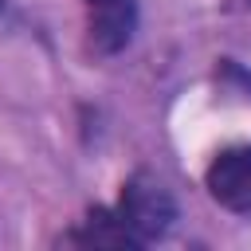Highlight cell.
<instances>
[{"label":"cell","mask_w":251,"mask_h":251,"mask_svg":"<svg viewBox=\"0 0 251 251\" xmlns=\"http://www.w3.org/2000/svg\"><path fill=\"white\" fill-rule=\"evenodd\" d=\"M114 212H118L122 227L129 231L133 247L165 239L173 231V224H176V200L165 188V180H157L153 173H133L122 184Z\"/></svg>","instance_id":"6da1fadb"},{"label":"cell","mask_w":251,"mask_h":251,"mask_svg":"<svg viewBox=\"0 0 251 251\" xmlns=\"http://www.w3.org/2000/svg\"><path fill=\"white\" fill-rule=\"evenodd\" d=\"M204 188L220 208L251 216V145L220 149L204 169Z\"/></svg>","instance_id":"7a4b0ae2"},{"label":"cell","mask_w":251,"mask_h":251,"mask_svg":"<svg viewBox=\"0 0 251 251\" xmlns=\"http://www.w3.org/2000/svg\"><path fill=\"white\" fill-rule=\"evenodd\" d=\"M86 8V47L94 55H118L137 31L133 0H82Z\"/></svg>","instance_id":"3957f363"},{"label":"cell","mask_w":251,"mask_h":251,"mask_svg":"<svg viewBox=\"0 0 251 251\" xmlns=\"http://www.w3.org/2000/svg\"><path fill=\"white\" fill-rule=\"evenodd\" d=\"M67 243H94V247H133V239H129V231L122 227V220H118V212L114 208H94L75 231H67L63 235Z\"/></svg>","instance_id":"277c9868"}]
</instances>
